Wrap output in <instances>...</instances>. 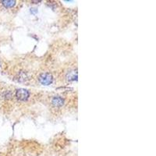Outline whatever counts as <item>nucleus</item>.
<instances>
[{"label": "nucleus", "mask_w": 156, "mask_h": 156, "mask_svg": "<svg viewBox=\"0 0 156 156\" xmlns=\"http://www.w3.org/2000/svg\"><path fill=\"white\" fill-rule=\"evenodd\" d=\"M30 96L29 91L24 88L18 89L16 92V97L20 101H27Z\"/></svg>", "instance_id": "f03ea898"}, {"label": "nucleus", "mask_w": 156, "mask_h": 156, "mask_svg": "<svg viewBox=\"0 0 156 156\" xmlns=\"http://www.w3.org/2000/svg\"><path fill=\"white\" fill-rule=\"evenodd\" d=\"M66 79H67V81H77V71H70V72L67 73V75H66Z\"/></svg>", "instance_id": "20e7f679"}, {"label": "nucleus", "mask_w": 156, "mask_h": 156, "mask_svg": "<svg viewBox=\"0 0 156 156\" xmlns=\"http://www.w3.org/2000/svg\"><path fill=\"white\" fill-rule=\"evenodd\" d=\"M2 3H3V5L6 8H12L16 5L15 0H4Z\"/></svg>", "instance_id": "39448f33"}, {"label": "nucleus", "mask_w": 156, "mask_h": 156, "mask_svg": "<svg viewBox=\"0 0 156 156\" xmlns=\"http://www.w3.org/2000/svg\"><path fill=\"white\" fill-rule=\"evenodd\" d=\"M38 80L39 82L42 84V85H50L53 81V77L51 73H43L39 76Z\"/></svg>", "instance_id": "f257e3e1"}, {"label": "nucleus", "mask_w": 156, "mask_h": 156, "mask_svg": "<svg viewBox=\"0 0 156 156\" xmlns=\"http://www.w3.org/2000/svg\"><path fill=\"white\" fill-rule=\"evenodd\" d=\"M52 103L56 107H61L64 105V99L60 96H55L52 99Z\"/></svg>", "instance_id": "7ed1b4c3"}]
</instances>
